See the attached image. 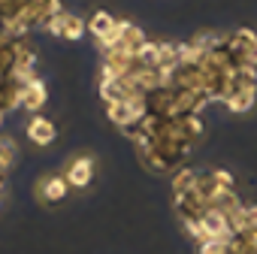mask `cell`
<instances>
[{"mask_svg": "<svg viewBox=\"0 0 257 254\" xmlns=\"http://www.w3.org/2000/svg\"><path fill=\"white\" fill-rule=\"evenodd\" d=\"M64 179H67V185H70V188H76V191L88 188V185H91V179H94V161H91L88 155H79V158H73V161L67 164V173H64Z\"/></svg>", "mask_w": 257, "mask_h": 254, "instance_id": "obj_1", "label": "cell"}, {"mask_svg": "<svg viewBox=\"0 0 257 254\" xmlns=\"http://www.w3.org/2000/svg\"><path fill=\"white\" fill-rule=\"evenodd\" d=\"M67 191H70V185H67L64 176H46V179L37 182V197H40V203H46V206L61 203V200L67 197Z\"/></svg>", "mask_w": 257, "mask_h": 254, "instance_id": "obj_2", "label": "cell"}, {"mask_svg": "<svg viewBox=\"0 0 257 254\" xmlns=\"http://www.w3.org/2000/svg\"><path fill=\"white\" fill-rule=\"evenodd\" d=\"M25 134H28V140H31L34 146H52L55 137H58V127H55L52 118L34 115V118L28 121V127H25Z\"/></svg>", "mask_w": 257, "mask_h": 254, "instance_id": "obj_3", "label": "cell"}, {"mask_svg": "<svg viewBox=\"0 0 257 254\" xmlns=\"http://www.w3.org/2000/svg\"><path fill=\"white\" fill-rule=\"evenodd\" d=\"M49 100V91H46V85L40 82V79H34L31 85H25L22 88V106L28 109V112H37V109H43V103Z\"/></svg>", "mask_w": 257, "mask_h": 254, "instance_id": "obj_4", "label": "cell"}, {"mask_svg": "<svg viewBox=\"0 0 257 254\" xmlns=\"http://www.w3.org/2000/svg\"><path fill=\"white\" fill-rule=\"evenodd\" d=\"M239 206H242V200H239V194H236L233 188H224V191H218V194H215V200L209 203V209H212V212H221L224 218H230V215H233Z\"/></svg>", "mask_w": 257, "mask_h": 254, "instance_id": "obj_5", "label": "cell"}, {"mask_svg": "<svg viewBox=\"0 0 257 254\" xmlns=\"http://www.w3.org/2000/svg\"><path fill=\"white\" fill-rule=\"evenodd\" d=\"M115 25H118V19H112L106 10H97V13L88 19V31H91L97 40H103L106 34H112V31H115Z\"/></svg>", "mask_w": 257, "mask_h": 254, "instance_id": "obj_6", "label": "cell"}, {"mask_svg": "<svg viewBox=\"0 0 257 254\" xmlns=\"http://www.w3.org/2000/svg\"><path fill=\"white\" fill-rule=\"evenodd\" d=\"M197 176H200V170L182 167V170L173 176V191H176V197H185V194H191V191H194V185H197Z\"/></svg>", "mask_w": 257, "mask_h": 254, "instance_id": "obj_7", "label": "cell"}, {"mask_svg": "<svg viewBox=\"0 0 257 254\" xmlns=\"http://www.w3.org/2000/svg\"><path fill=\"white\" fill-rule=\"evenodd\" d=\"M254 106V91H239V94H233L230 100H227V109L233 112V115H242V112H248Z\"/></svg>", "mask_w": 257, "mask_h": 254, "instance_id": "obj_8", "label": "cell"}, {"mask_svg": "<svg viewBox=\"0 0 257 254\" xmlns=\"http://www.w3.org/2000/svg\"><path fill=\"white\" fill-rule=\"evenodd\" d=\"M88 31V25L79 19V16H70L67 13V25H64V40H70V43H76V40H82V34Z\"/></svg>", "mask_w": 257, "mask_h": 254, "instance_id": "obj_9", "label": "cell"}, {"mask_svg": "<svg viewBox=\"0 0 257 254\" xmlns=\"http://www.w3.org/2000/svg\"><path fill=\"white\" fill-rule=\"evenodd\" d=\"M200 254H227V239H209V242H200Z\"/></svg>", "mask_w": 257, "mask_h": 254, "instance_id": "obj_10", "label": "cell"}, {"mask_svg": "<svg viewBox=\"0 0 257 254\" xmlns=\"http://www.w3.org/2000/svg\"><path fill=\"white\" fill-rule=\"evenodd\" d=\"M64 25H67V13H61V16H55L46 28H49V34H55V37H64Z\"/></svg>", "mask_w": 257, "mask_h": 254, "instance_id": "obj_11", "label": "cell"}, {"mask_svg": "<svg viewBox=\"0 0 257 254\" xmlns=\"http://www.w3.org/2000/svg\"><path fill=\"white\" fill-rule=\"evenodd\" d=\"M212 176H215V182L221 188H233V173L230 170H212Z\"/></svg>", "mask_w": 257, "mask_h": 254, "instance_id": "obj_12", "label": "cell"}]
</instances>
